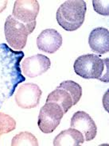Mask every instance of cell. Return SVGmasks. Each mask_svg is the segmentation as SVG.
I'll use <instances>...</instances> for the list:
<instances>
[{"instance_id": "9c48e42d", "label": "cell", "mask_w": 109, "mask_h": 146, "mask_svg": "<svg viewBox=\"0 0 109 146\" xmlns=\"http://www.w3.org/2000/svg\"><path fill=\"white\" fill-rule=\"evenodd\" d=\"M62 44V36L53 29L43 30L37 38V48L41 51L53 54L58 50Z\"/></svg>"}, {"instance_id": "8fae6325", "label": "cell", "mask_w": 109, "mask_h": 146, "mask_svg": "<svg viewBox=\"0 0 109 146\" xmlns=\"http://www.w3.org/2000/svg\"><path fill=\"white\" fill-rule=\"evenodd\" d=\"M84 137L80 131L73 128L62 131L55 137L53 145L54 146H79L83 145Z\"/></svg>"}, {"instance_id": "5bb4252c", "label": "cell", "mask_w": 109, "mask_h": 146, "mask_svg": "<svg viewBox=\"0 0 109 146\" xmlns=\"http://www.w3.org/2000/svg\"><path fill=\"white\" fill-rule=\"evenodd\" d=\"M59 88H63L69 92L73 99V106L76 105L80 101L82 96V88L78 84L73 80H66L61 83L58 86Z\"/></svg>"}, {"instance_id": "e0dca14e", "label": "cell", "mask_w": 109, "mask_h": 146, "mask_svg": "<svg viewBox=\"0 0 109 146\" xmlns=\"http://www.w3.org/2000/svg\"><path fill=\"white\" fill-rule=\"evenodd\" d=\"M7 1L3 0V1H0V13L3 12L5 10V8L7 7Z\"/></svg>"}, {"instance_id": "52a82bcc", "label": "cell", "mask_w": 109, "mask_h": 146, "mask_svg": "<svg viewBox=\"0 0 109 146\" xmlns=\"http://www.w3.org/2000/svg\"><path fill=\"white\" fill-rule=\"evenodd\" d=\"M71 128L80 131L84 137V141H89L97 134V126L92 117L84 111H77L71 119Z\"/></svg>"}, {"instance_id": "ba28073f", "label": "cell", "mask_w": 109, "mask_h": 146, "mask_svg": "<svg viewBox=\"0 0 109 146\" xmlns=\"http://www.w3.org/2000/svg\"><path fill=\"white\" fill-rule=\"evenodd\" d=\"M50 66V60L42 54H37L27 57L22 63L23 73L30 78L38 76L46 72Z\"/></svg>"}, {"instance_id": "6da1fadb", "label": "cell", "mask_w": 109, "mask_h": 146, "mask_svg": "<svg viewBox=\"0 0 109 146\" xmlns=\"http://www.w3.org/2000/svg\"><path fill=\"white\" fill-rule=\"evenodd\" d=\"M108 58L102 60L95 54L82 55L75 60L73 68L76 75L84 79H96L108 83Z\"/></svg>"}, {"instance_id": "4fadbf2b", "label": "cell", "mask_w": 109, "mask_h": 146, "mask_svg": "<svg viewBox=\"0 0 109 146\" xmlns=\"http://www.w3.org/2000/svg\"><path fill=\"white\" fill-rule=\"evenodd\" d=\"M11 146H38L36 137L29 132H21L13 137Z\"/></svg>"}, {"instance_id": "3957f363", "label": "cell", "mask_w": 109, "mask_h": 146, "mask_svg": "<svg viewBox=\"0 0 109 146\" xmlns=\"http://www.w3.org/2000/svg\"><path fill=\"white\" fill-rule=\"evenodd\" d=\"M40 6L36 0H17L15 2L12 16L17 21L24 24L30 34L36 27V18Z\"/></svg>"}, {"instance_id": "277c9868", "label": "cell", "mask_w": 109, "mask_h": 146, "mask_svg": "<svg viewBox=\"0 0 109 146\" xmlns=\"http://www.w3.org/2000/svg\"><path fill=\"white\" fill-rule=\"evenodd\" d=\"M5 37L8 44L16 50H21L25 47L27 37L29 35L26 26L9 15L4 25Z\"/></svg>"}, {"instance_id": "7c38bea8", "label": "cell", "mask_w": 109, "mask_h": 146, "mask_svg": "<svg viewBox=\"0 0 109 146\" xmlns=\"http://www.w3.org/2000/svg\"><path fill=\"white\" fill-rule=\"evenodd\" d=\"M46 102H56L61 106L64 111V113H66L70 108L73 106V99L71 95L65 89L58 87L54 91H52L48 95Z\"/></svg>"}, {"instance_id": "2e32d148", "label": "cell", "mask_w": 109, "mask_h": 146, "mask_svg": "<svg viewBox=\"0 0 109 146\" xmlns=\"http://www.w3.org/2000/svg\"><path fill=\"white\" fill-rule=\"evenodd\" d=\"M92 5L96 12L104 16L109 15V2L108 0H93Z\"/></svg>"}, {"instance_id": "30bf717a", "label": "cell", "mask_w": 109, "mask_h": 146, "mask_svg": "<svg viewBox=\"0 0 109 146\" xmlns=\"http://www.w3.org/2000/svg\"><path fill=\"white\" fill-rule=\"evenodd\" d=\"M88 44L96 53L103 55L109 51L108 29L98 27L92 30L88 36Z\"/></svg>"}, {"instance_id": "8992f818", "label": "cell", "mask_w": 109, "mask_h": 146, "mask_svg": "<svg viewBox=\"0 0 109 146\" xmlns=\"http://www.w3.org/2000/svg\"><path fill=\"white\" fill-rule=\"evenodd\" d=\"M41 90L37 84L27 83L20 86L15 94V101L22 109H32L40 102Z\"/></svg>"}, {"instance_id": "7a4b0ae2", "label": "cell", "mask_w": 109, "mask_h": 146, "mask_svg": "<svg viewBox=\"0 0 109 146\" xmlns=\"http://www.w3.org/2000/svg\"><path fill=\"white\" fill-rule=\"evenodd\" d=\"M86 11V3L83 0H68L60 6L56 18L65 30L75 31L83 25Z\"/></svg>"}, {"instance_id": "9a60e30c", "label": "cell", "mask_w": 109, "mask_h": 146, "mask_svg": "<svg viewBox=\"0 0 109 146\" xmlns=\"http://www.w3.org/2000/svg\"><path fill=\"white\" fill-rule=\"evenodd\" d=\"M16 128V121L7 113L0 112V136L13 131Z\"/></svg>"}, {"instance_id": "5b68a950", "label": "cell", "mask_w": 109, "mask_h": 146, "mask_svg": "<svg viewBox=\"0 0 109 146\" xmlns=\"http://www.w3.org/2000/svg\"><path fill=\"white\" fill-rule=\"evenodd\" d=\"M64 111L56 102H46L40 110L37 125L44 133H50L58 126L64 116Z\"/></svg>"}]
</instances>
